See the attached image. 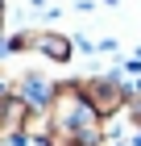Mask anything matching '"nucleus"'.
<instances>
[{"label": "nucleus", "mask_w": 141, "mask_h": 146, "mask_svg": "<svg viewBox=\"0 0 141 146\" xmlns=\"http://www.w3.org/2000/svg\"><path fill=\"white\" fill-rule=\"evenodd\" d=\"M83 96H87V104L100 113V121H104V117H112V113H120V104L129 100L125 84H120V79H108V75L87 79V84H83Z\"/></svg>", "instance_id": "nucleus-1"}, {"label": "nucleus", "mask_w": 141, "mask_h": 146, "mask_svg": "<svg viewBox=\"0 0 141 146\" xmlns=\"http://www.w3.org/2000/svg\"><path fill=\"white\" fill-rule=\"evenodd\" d=\"M133 121H137V129H141V100H133Z\"/></svg>", "instance_id": "nucleus-2"}, {"label": "nucleus", "mask_w": 141, "mask_h": 146, "mask_svg": "<svg viewBox=\"0 0 141 146\" xmlns=\"http://www.w3.org/2000/svg\"><path fill=\"white\" fill-rule=\"evenodd\" d=\"M0 25H4V0H0Z\"/></svg>", "instance_id": "nucleus-3"}]
</instances>
